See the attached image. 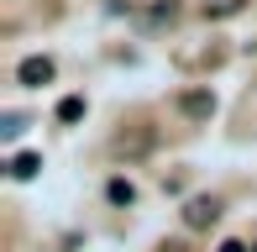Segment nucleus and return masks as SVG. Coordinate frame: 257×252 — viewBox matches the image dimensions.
Here are the masks:
<instances>
[{
    "label": "nucleus",
    "instance_id": "obj_1",
    "mask_svg": "<svg viewBox=\"0 0 257 252\" xmlns=\"http://www.w3.org/2000/svg\"><path fill=\"white\" fill-rule=\"evenodd\" d=\"M53 74H58V63L48 58V53H32V58H21V68H16V79H21L27 89H42Z\"/></svg>",
    "mask_w": 257,
    "mask_h": 252
},
{
    "label": "nucleus",
    "instance_id": "obj_2",
    "mask_svg": "<svg viewBox=\"0 0 257 252\" xmlns=\"http://www.w3.org/2000/svg\"><path fill=\"white\" fill-rule=\"evenodd\" d=\"M179 110L194 116V121H205V116H215V95H210V89H189V95H179Z\"/></svg>",
    "mask_w": 257,
    "mask_h": 252
},
{
    "label": "nucleus",
    "instance_id": "obj_3",
    "mask_svg": "<svg viewBox=\"0 0 257 252\" xmlns=\"http://www.w3.org/2000/svg\"><path fill=\"white\" fill-rule=\"evenodd\" d=\"M215 215H220V205H215V200H205V194L184 205V226H194V231H200V226H215Z\"/></svg>",
    "mask_w": 257,
    "mask_h": 252
},
{
    "label": "nucleus",
    "instance_id": "obj_4",
    "mask_svg": "<svg viewBox=\"0 0 257 252\" xmlns=\"http://www.w3.org/2000/svg\"><path fill=\"white\" fill-rule=\"evenodd\" d=\"M37 168H42L37 153H16L11 158V179H37Z\"/></svg>",
    "mask_w": 257,
    "mask_h": 252
},
{
    "label": "nucleus",
    "instance_id": "obj_5",
    "mask_svg": "<svg viewBox=\"0 0 257 252\" xmlns=\"http://www.w3.org/2000/svg\"><path fill=\"white\" fill-rule=\"evenodd\" d=\"M79 116H84V100H79V95L58 100V121H79Z\"/></svg>",
    "mask_w": 257,
    "mask_h": 252
},
{
    "label": "nucleus",
    "instance_id": "obj_6",
    "mask_svg": "<svg viewBox=\"0 0 257 252\" xmlns=\"http://www.w3.org/2000/svg\"><path fill=\"white\" fill-rule=\"evenodd\" d=\"M21 126H27V116H16V110H11V116L0 121V137H6V142H16V137H21Z\"/></svg>",
    "mask_w": 257,
    "mask_h": 252
},
{
    "label": "nucleus",
    "instance_id": "obj_7",
    "mask_svg": "<svg viewBox=\"0 0 257 252\" xmlns=\"http://www.w3.org/2000/svg\"><path fill=\"white\" fill-rule=\"evenodd\" d=\"M110 200H115V205H132V200H137V189L126 184V179H110Z\"/></svg>",
    "mask_w": 257,
    "mask_h": 252
},
{
    "label": "nucleus",
    "instance_id": "obj_8",
    "mask_svg": "<svg viewBox=\"0 0 257 252\" xmlns=\"http://www.w3.org/2000/svg\"><path fill=\"white\" fill-rule=\"evenodd\" d=\"M220 252H247V247H241V242H220Z\"/></svg>",
    "mask_w": 257,
    "mask_h": 252
}]
</instances>
